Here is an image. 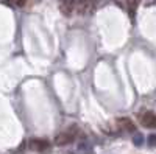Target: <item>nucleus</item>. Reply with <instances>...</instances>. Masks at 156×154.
Listing matches in <instances>:
<instances>
[{
    "instance_id": "obj_9",
    "label": "nucleus",
    "mask_w": 156,
    "mask_h": 154,
    "mask_svg": "<svg viewBox=\"0 0 156 154\" xmlns=\"http://www.w3.org/2000/svg\"><path fill=\"white\" fill-rule=\"evenodd\" d=\"M142 142H144V137H142V134H140V132H136L134 137H133V143H134L136 146H140Z\"/></svg>"
},
{
    "instance_id": "obj_4",
    "label": "nucleus",
    "mask_w": 156,
    "mask_h": 154,
    "mask_svg": "<svg viewBox=\"0 0 156 154\" xmlns=\"http://www.w3.org/2000/svg\"><path fill=\"white\" fill-rule=\"evenodd\" d=\"M117 126H119L122 131H125V132H134L136 131V126L131 121V118H126V117H122V118L117 120Z\"/></svg>"
},
{
    "instance_id": "obj_11",
    "label": "nucleus",
    "mask_w": 156,
    "mask_h": 154,
    "mask_svg": "<svg viewBox=\"0 0 156 154\" xmlns=\"http://www.w3.org/2000/svg\"><path fill=\"white\" fill-rule=\"evenodd\" d=\"M16 3H17L19 6H23V5H25V0H16Z\"/></svg>"
},
{
    "instance_id": "obj_5",
    "label": "nucleus",
    "mask_w": 156,
    "mask_h": 154,
    "mask_svg": "<svg viewBox=\"0 0 156 154\" xmlns=\"http://www.w3.org/2000/svg\"><path fill=\"white\" fill-rule=\"evenodd\" d=\"M75 8H76V0H62L59 5V9L64 16H70Z\"/></svg>"
},
{
    "instance_id": "obj_1",
    "label": "nucleus",
    "mask_w": 156,
    "mask_h": 154,
    "mask_svg": "<svg viewBox=\"0 0 156 154\" xmlns=\"http://www.w3.org/2000/svg\"><path fill=\"white\" fill-rule=\"evenodd\" d=\"M76 135H78V128H76V126H70L67 131H64V132H61V134L56 135V139H55V145H58V146L70 145L73 140L76 139Z\"/></svg>"
},
{
    "instance_id": "obj_6",
    "label": "nucleus",
    "mask_w": 156,
    "mask_h": 154,
    "mask_svg": "<svg viewBox=\"0 0 156 154\" xmlns=\"http://www.w3.org/2000/svg\"><path fill=\"white\" fill-rule=\"evenodd\" d=\"M140 123L144 125L145 128L153 129V128H156V115L153 112H145L144 115H142V118H140Z\"/></svg>"
},
{
    "instance_id": "obj_7",
    "label": "nucleus",
    "mask_w": 156,
    "mask_h": 154,
    "mask_svg": "<svg viewBox=\"0 0 156 154\" xmlns=\"http://www.w3.org/2000/svg\"><path fill=\"white\" fill-rule=\"evenodd\" d=\"M139 3H140V0H126V9H128L129 16H131L133 19H134V12H136Z\"/></svg>"
},
{
    "instance_id": "obj_10",
    "label": "nucleus",
    "mask_w": 156,
    "mask_h": 154,
    "mask_svg": "<svg viewBox=\"0 0 156 154\" xmlns=\"http://www.w3.org/2000/svg\"><path fill=\"white\" fill-rule=\"evenodd\" d=\"M148 145L151 148H156V134H150L148 135Z\"/></svg>"
},
{
    "instance_id": "obj_8",
    "label": "nucleus",
    "mask_w": 156,
    "mask_h": 154,
    "mask_svg": "<svg viewBox=\"0 0 156 154\" xmlns=\"http://www.w3.org/2000/svg\"><path fill=\"white\" fill-rule=\"evenodd\" d=\"M92 151V145H89L86 142H81L76 145V154H89Z\"/></svg>"
},
{
    "instance_id": "obj_2",
    "label": "nucleus",
    "mask_w": 156,
    "mask_h": 154,
    "mask_svg": "<svg viewBox=\"0 0 156 154\" xmlns=\"http://www.w3.org/2000/svg\"><path fill=\"white\" fill-rule=\"evenodd\" d=\"M95 8V2L94 0H78L76 3V11L78 14L81 16H86V14H90Z\"/></svg>"
},
{
    "instance_id": "obj_3",
    "label": "nucleus",
    "mask_w": 156,
    "mask_h": 154,
    "mask_svg": "<svg viewBox=\"0 0 156 154\" xmlns=\"http://www.w3.org/2000/svg\"><path fill=\"white\" fill-rule=\"evenodd\" d=\"M30 148L37 151V152H47L50 149V143L47 140H41V139H33L30 142Z\"/></svg>"
}]
</instances>
